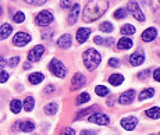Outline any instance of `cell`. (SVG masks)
<instances>
[{
    "mask_svg": "<svg viewBox=\"0 0 160 135\" xmlns=\"http://www.w3.org/2000/svg\"><path fill=\"white\" fill-rule=\"evenodd\" d=\"M109 6H110L109 0H91L85 6L82 18H84L85 22H93V21H96L98 18H100L106 13Z\"/></svg>",
    "mask_w": 160,
    "mask_h": 135,
    "instance_id": "cell-1",
    "label": "cell"
},
{
    "mask_svg": "<svg viewBox=\"0 0 160 135\" xmlns=\"http://www.w3.org/2000/svg\"><path fill=\"white\" fill-rule=\"evenodd\" d=\"M82 59H84L85 67H87L89 71H93L100 64V61H102V56H100V53L96 49H88V50L84 52Z\"/></svg>",
    "mask_w": 160,
    "mask_h": 135,
    "instance_id": "cell-2",
    "label": "cell"
},
{
    "mask_svg": "<svg viewBox=\"0 0 160 135\" xmlns=\"http://www.w3.org/2000/svg\"><path fill=\"white\" fill-rule=\"evenodd\" d=\"M49 70L53 75H56L57 78H64L67 75V67L64 66L58 59H52L49 63Z\"/></svg>",
    "mask_w": 160,
    "mask_h": 135,
    "instance_id": "cell-3",
    "label": "cell"
},
{
    "mask_svg": "<svg viewBox=\"0 0 160 135\" xmlns=\"http://www.w3.org/2000/svg\"><path fill=\"white\" fill-rule=\"evenodd\" d=\"M53 20H54L53 14H52L50 11H48V10L41 11V13L35 17V22H36V25H38V27H48V25H50V24L53 22Z\"/></svg>",
    "mask_w": 160,
    "mask_h": 135,
    "instance_id": "cell-4",
    "label": "cell"
},
{
    "mask_svg": "<svg viewBox=\"0 0 160 135\" xmlns=\"http://www.w3.org/2000/svg\"><path fill=\"white\" fill-rule=\"evenodd\" d=\"M127 10L130 11V14L135 18V20L141 21V22H143V21H145V15H143L142 10H141V7H139V4H138L137 2H134V0L128 2L127 3Z\"/></svg>",
    "mask_w": 160,
    "mask_h": 135,
    "instance_id": "cell-5",
    "label": "cell"
},
{
    "mask_svg": "<svg viewBox=\"0 0 160 135\" xmlns=\"http://www.w3.org/2000/svg\"><path fill=\"white\" fill-rule=\"evenodd\" d=\"M31 41H32L31 35H29V33H27V32H24V31H20V32H17L14 35V38H13V43L15 46H18V48H22V46L28 45Z\"/></svg>",
    "mask_w": 160,
    "mask_h": 135,
    "instance_id": "cell-6",
    "label": "cell"
},
{
    "mask_svg": "<svg viewBox=\"0 0 160 135\" xmlns=\"http://www.w3.org/2000/svg\"><path fill=\"white\" fill-rule=\"evenodd\" d=\"M45 54V46L42 45H36L35 48H32L28 52V60L31 63H35V61H39L41 57Z\"/></svg>",
    "mask_w": 160,
    "mask_h": 135,
    "instance_id": "cell-7",
    "label": "cell"
},
{
    "mask_svg": "<svg viewBox=\"0 0 160 135\" xmlns=\"http://www.w3.org/2000/svg\"><path fill=\"white\" fill-rule=\"evenodd\" d=\"M88 120L89 122L99 124V125H109V122H110V118L106 114H103V113H92Z\"/></svg>",
    "mask_w": 160,
    "mask_h": 135,
    "instance_id": "cell-8",
    "label": "cell"
},
{
    "mask_svg": "<svg viewBox=\"0 0 160 135\" xmlns=\"http://www.w3.org/2000/svg\"><path fill=\"white\" fill-rule=\"evenodd\" d=\"M85 84H87L85 75L81 74V72H75L71 79V91H77V89H79V88L85 87Z\"/></svg>",
    "mask_w": 160,
    "mask_h": 135,
    "instance_id": "cell-9",
    "label": "cell"
},
{
    "mask_svg": "<svg viewBox=\"0 0 160 135\" xmlns=\"http://www.w3.org/2000/svg\"><path fill=\"white\" fill-rule=\"evenodd\" d=\"M135 99V91L134 89H128L125 92H122L118 96V103L120 105H131Z\"/></svg>",
    "mask_w": 160,
    "mask_h": 135,
    "instance_id": "cell-10",
    "label": "cell"
},
{
    "mask_svg": "<svg viewBox=\"0 0 160 135\" xmlns=\"http://www.w3.org/2000/svg\"><path fill=\"white\" fill-rule=\"evenodd\" d=\"M138 117H135V116H128V117H124L121 120V127L124 128V130H127V131H132L135 127H137V124H138Z\"/></svg>",
    "mask_w": 160,
    "mask_h": 135,
    "instance_id": "cell-11",
    "label": "cell"
},
{
    "mask_svg": "<svg viewBox=\"0 0 160 135\" xmlns=\"http://www.w3.org/2000/svg\"><path fill=\"white\" fill-rule=\"evenodd\" d=\"M71 43H72V38H71L70 33H64V35H61L57 41V46L60 49H70L71 48Z\"/></svg>",
    "mask_w": 160,
    "mask_h": 135,
    "instance_id": "cell-12",
    "label": "cell"
},
{
    "mask_svg": "<svg viewBox=\"0 0 160 135\" xmlns=\"http://www.w3.org/2000/svg\"><path fill=\"white\" fill-rule=\"evenodd\" d=\"M156 36H158V29L153 28V27H150V28L143 31L142 35H141V38H142L143 42H152V41L156 39Z\"/></svg>",
    "mask_w": 160,
    "mask_h": 135,
    "instance_id": "cell-13",
    "label": "cell"
},
{
    "mask_svg": "<svg viewBox=\"0 0 160 135\" xmlns=\"http://www.w3.org/2000/svg\"><path fill=\"white\" fill-rule=\"evenodd\" d=\"M89 35H91V29L89 28H79L77 31V35H75L77 42H78V43H85V42L88 41Z\"/></svg>",
    "mask_w": 160,
    "mask_h": 135,
    "instance_id": "cell-14",
    "label": "cell"
},
{
    "mask_svg": "<svg viewBox=\"0 0 160 135\" xmlns=\"http://www.w3.org/2000/svg\"><path fill=\"white\" fill-rule=\"evenodd\" d=\"M143 61H145V56H143L142 52H137V53L131 54V57H130V64L134 67L141 66Z\"/></svg>",
    "mask_w": 160,
    "mask_h": 135,
    "instance_id": "cell-15",
    "label": "cell"
},
{
    "mask_svg": "<svg viewBox=\"0 0 160 135\" xmlns=\"http://www.w3.org/2000/svg\"><path fill=\"white\" fill-rule=\"evenodd\" d=\"M78 14H79V4H74L71 7V11H70L68 15V24L70 25H74L78 20Z\"/></svg>",
    "mask_w": 160,
    "mask_h": 135,
    "instance_id": "cell-16",
    "label": "cell"
},
{
    "mask_svg": "<svg viewBox=\"0 0 160 135\" xmlns=\"http://www.w3.org/2000/svg\"><path fill=\"white\" fill-rule=\"evenodd\" d=\"M11 32H13V27H11L10 24H3V25L0 27V41L7 39L8 36L11 35Z\"/></svg>",
    "mask_w": 160,
    "mask_h": 135,
    "instance_id": "cell-17",
    "label": "cell"
},
{
    "mask_svg": "<svg viewBox=\"0 0 160 135\" xmlns=\"http://www.w3.org/2000/svg\"><path fill=\"white\" fill-rule=\"evenodd\" d=\"M43 79H45V75L42 74V72H32V74H29V77H28V81H29L32 85L41 84Z\"/></svg>",
    "mask_w": 160,
    "mask_h": 135,
    "instance_id": "cell-18",
    "label": "cell"
},
{
    "mask_svg": "<svg viewBox=\"0 0 160 135\" xmlns=\"http://www.w3.org/2000/svg\"><path fill=\"white\" fill-rule=\"evenodd\" d=\"M117 48L120 50H127V49H131L132 48V39L131 38H121L117 43Z\"/></svg>",
    "mask_w": 160,
    "mask_h": 135,
    "instance_id": "cell-19",
    "label": "cell"
},
{
    "mask_svg": "<svg viewBox=\"0 0 160 135\" xmlns=\"http://www.w3.org/2000/svg\"><path fill=\"white\" fill-rule=\"evenodd\" d=\"M20 130L22 131V132H32V131L35 130V124L29 120L20 121Z\"/></svg>",
    "mask_w": 160,
    "mask_h": 135,
    "instance_id": "cell-20",
    "label": "cell"
},
{
    "mask_svg": "<svg viewBox=\"0 0 160 135\" xmlns=\"http://www.w3.org/2000/svg\"><path fill=\"white\" fill-rule=\"evenodd\" d=\"M10 110L14 114H18V113L22 110V102H21L20 99H13L10 102Z\"/></svg>",
    "mask_w": 160,
    "mask_h": 135,
    "instance_id": "cell-21",
    "label": "cell"
},
{
    "mask_svg": "<svg viewBox=\"0 0 160 135\" xmlns=\"http://www.w3.org/2000/svg\"><path fill=\"white\" fill-rule=\"evenodd\" d=\"M153 95H155V89H153V88H146V89H143L138 95V100L142 102V100H146V99H149V98H153Z\"/></svg>",
    "mask_w": 160,
    "mask_h": 135,
    "instance_id": "cell-22",
    "label": "cell"
},
{
    "mask_svg": "<svg viewBox=\"0 0 160 135\" xmlns=\"http://www.w3.org/2000/svg\"><path fill=\"white\" fill-rule=\"evenodd\" d=\"M33 106H35V99H33L32 96H27L22 102V109L25 110V112H32Z\"/></svg>",
    "mask_w": 160,
    "mask_h": 135,
    "instance_id": "cell-23",
    "label": "cell"
},
{
    "mask_svg": "<svg viewBox=\"0 0 160 135\" xmlns=\"http://www.w3.org/2000/svg\"><path fill=\"white\" fill-rule=\"evenodd\" d=\"M109 82L113 85V87H118L124 82V77L121 74H112L109 77Z\"/></svg>",
    "mask_w": 160,
    "mask_h": 135,
    "instance_id": "cell-24",
    "label": "cell"
},
{
    "mask_svg": "<svg viewBox=\"0 0 160 135\" xmlns=\"http://www.w3.org/2000/svg\"><path fill=\"white\" fill-rule=\"evenodd\" d=\"M145 114L149 118H153V120H156V118L160 117V107H156V106L150 107V109H148L146 112H145Z\"/></svg>",
    "mask_w": 160,
    "mask_h": 135,
    "instance_id": "cell-25",
    "label": "cell"
},
{
    "mask_svg": "<svg viewBox=\"0 0 160 135\" xmlns=\"http://www.w3.org/2000/svg\"><path fill=\"white\" fill-rule=\"evenodd\" d=\"M57 109H58V106H57V103H48V105L45 106V113L48 116H54L57 113Z\"/></svg>",
    "mask_w": 160,
    "mask_h": 135,
    "instance_id": "cell-26",
    "label": "cell"
},
{
    "mask_svg": "<svg viewBox=\"0 0 160 135\" xmlns=\"http://www.w3.org/2000/svg\"><path fill=\"white\" fill-rule=\"evenodd\" d=\"M120 32H121L122 35H134L135 33V27L131 25V24H125V25L121 27Z\"/></svg>",
    "mask_w": 160,
    "mask_h": 135,
    "instance_id": "cell-27",
    "label": "cell"
},
{
    "mask_svg": "<svg viewBox=\"0 0 160 135\" xmlns=\"http://www.w3.org/2000/svg\"><path fill=\"white\" fill-rule=\"evenodd\" d=\"M89 99H91V96H89V93H87V92H84V93H79L78 98H77L75 103L77 105H85V103L89 102Z\"/></svg>",
    "mask_w": 160,
    "mask_h": 135,
    "instance_id": "cell-28",
    "label": "cell"
},
{
    "mask_svg": "<svg viewBox=\"0 0 160 135\" xmlns=\"http://www.w3.org/2000/svg\"><path fill=\"white\" fill-rule=\"evenodd\" d=\"M95 92L98 93V96H106V95L110 93L109 88L103 87V85H98V87H95Z\"/></svg>",
    "mask_w": 160,
    "mask_h": 135,
    "instance_id": "cell-29",
    "label": "cell"
},
{
    "mask_svg": "<svg viewBox=\"0 0 160 135\" xmlns=\"http://www.w3.org/2000/svg\"><path fill=\"white\" fill-rule=\"evenodd\" d=\"M99 29L100 31H102V32H112V31L113 29H114V28H113V24L112 22H109V21H104V22H102V24H100V27H99Z\"/></svg>",
    "mask_w": 160,
    "mask_h": 135,
    "instance_id": "cell-30",
    "label": "cell"
},
{
    "mask_svg": "<svg viewBox=\"0 0 160 135\" xmlns=\"http://www.w3.org/2000/svg\"><path fill=\"white\" fill-rule=\"evenodd\" d=\"M13 21L15 24H21L25 21V14L22 13V11H17L14 15H13Z\"/></svg>",
    "mask_w": 160,
    "mask_h": 135,
    "instance_id": "cell-31",
    "label": "cell"
},
{
    "mask_svg": "<svg viewBox=\"0 0 160 135\" xmlns=\"http://www.w3.org/2000/svg\"><path fill=\"white\" fill-rule=\"evenodd\" d=\"M93 110H96V106H92V107H89V109H85V110H82V112H79L78 116H77V120H81L82 117H85V116L89 114L91 112H93Z\"/></svg>",
    "mask_w": 160,
    "mask_h": 135,
    "instance_id": "cell-32",
    "label": "cell"
},
{
    "mask_svg": "<svg viewBox=\"0 0 160 135\" xmlns=\"http://www.w3.org/2000/svg\"><path fill=\"white\" fill-rule=\"evenodd\" d=\"M113 15H114L116 20H122V18H124L125 15H127V11H125L124 8H117Z\"/></svg>",
    "mask_w": 160,
    "mask_h": 135,
    "instance_id": "cell-33",
    "label": "cell"
},
{
    "mask_svg": "<svg viewBox=\"0 0 160 135\" xmlns=\"http://www.w3.org/2000/svg\"><path fill=\"white\" fill-rule=\"evenodd\" d=\"M8 78H10V74H8L7 71H4L3 68H0V84H4V82H7Z\"/></svg>",
    "mask_w": 160,
    "mask_h": 135,
    "instance_id": "cell-34",
    "label": "cell"
},
{
    "mask_svg": "<svg viewBox=\"0 0 160 135\" xmlns=\"http://www.w3.org/2000/svg\"><path fill=\"white\" fill-rule=\"evenodd\" d=\"M18 63H20V56H13L10 60L7 61V64H8L10 67H15Z\"/></svg>",
    "mask_w": 160,
    "mask_h": 135,
    "instance_id": "cell-35",
    "label": "cell"
},
{
    "mask_svg": "<svg viewBox=\"0 0 160 135\" xmlns=\"http://www.w3.org/2000/svg\"><path fill=\"white\" fill-rule=\"evenodd\" d=\"M48 0H25V3L28 4H33V6H43Z\"/></svg>",
    "mask_w": 160,
    "mask_h": 135,
    "instance_id": "cell-36",
    "label": "cell"
},
{
    "mask_svg": "<svg viewBox=\"0 0 160 135\" xmlns=\"http://www.w3.org/2000/svg\"><path fill=\"white\" fill-rule=\"evenodd\" d=\"M60 6H61V8H70V7H72V2L71 0H61Z\"/></svg>",
    "mask_w": 160,
    "mask_h": 135,
    "instance_id": "cell-37",
    "label": "cell"
},
{
    "mask_svg": "<svg viewBox=\"0 0 160 135\" xmlns=\"http://www.w3.org/2000/svg\"><path fill=\"white\" fill-rule=\"evenodd\" d=\"M109 66H110V67H113V68L118 67V66H120V61H118V59H116V57H112V59L109 60Z\"/></svg>",
    "mask_w": 160,
    "mask_h": 135,
    "instance_id": "cell-38",
    "label": "cell"
},
{
    "mask_svg": "<svg viewBox=\"0 0 160 135\" xmlns=\"http://www.w3.org/2000/svg\"><path fill=\"white\" fill-rule=\"evenodd\" d=\"M150 70H145V71H142V72H139V74H138V78L139 79H145V78H148V77L150 75Z\"/></svg>",
    "mask_w": 160,
    "mask_h": 135,
    "instance_id": "cell-39",
    "label": "cell"
},
{
    "mask_svg": "<svg viewBox=\"0 0 160 135\" xmlns=\"http://www.w3.org/2000/svg\"><path fill=\"white\" fill-rule=\"evenodd\" d=\"M61 135H75V131H74V128H71V127H67L63 130Z\"/></svg>",
    "mask_w": 160,
    "mask_h": 135,
    "instance_id": "cell-40",
    "label": "cell"
},
{
    "mask_svg": "<svg viewBox=\"0 0 160 135\" xmlns=\"http://www.w3.org/2000/svg\"><path fill=\"white\" fill-rule=\"evenodd\" d=\"M113 43H114V39H113V38H107V39H104V41H103V45L107 46V48L113 46Z\"/></svg>",
    "mask_w": 160,
    "mask_h": 135,
    "instance_id": "cell-41",
    "label": "cell"
},
{
    "mask_svg": "<svg viewBox=\"0 0 160 135\" xmlns=\"http://www.w3.org/2000/svg\"><path fill=\"white\" fill-rule=\"evenodd\" d=\"M153 78H155V81L160 82V68H156L155 71H153Z\"/></svg>",
    "mask_w": 160,
    "mask_h": 135,
    "instance_id": "cell-42",
    "label": "cell"
},
{
    "mask_svg": "<svg viewBox=\"0 0 160 135\" xmlns=\"http://www.w3.org/2000/svg\"><path fill=\"white\" fill-rule=\"evenodd\" d=\"M81 135H96V131L95 130H82Z\"/></svg>",
    "mask_w": 160,
    "mask_h": 135,
    "instance_id": "cell-43",
    "label": "cell"
},
{
    "mask_svg": "<svg viewBox=\"0 0 160 135\" xmlns=\"http://www.w3.org/2000/svg\"><path fill=\"white\" fill-rule=\"evenodd\" d=\"M93 42L96 45H103V38H102V36H99V35H96L93 38Z\"/></svg>",
    "mask_w": 160,
    "mask_h": 135,
    "instance_id": "cell-44",
    "label": "cell"
},
{
    "mask_svg": "<svg viewBox=\"0 0 160 135\" xmlns=\"http://www.w3.org/2000/svg\"><path fill=\"white\" fill-rule=\"evenodd\" d=\"M50 92H54V87H53V85H49V87L45 88V93H50Z\"/></svg>",
    "mask_w": 160,
    "mask_h": 135,
    "instance_id": "cell-45",
    "label": "cell"
},
{
    "mask_svg": "<svg viewBox=\"0 0 160 135\" xmlns=\"http://www.w3.org/2000/svg\"><path fill=\"white\" fill-rule=\"evenodd\" d=\"M53 35V31H50V32H43L42 33V38L43 39H49V36H52Z\"/></svg>",
    "mask_w": 160,
    "mask_h": 135,
    "instance_id": "cell-46",
    "label": "cell"
},
{
    "mask_svg": "<svg viewBox=\"0 0 160 135\" xmlns=\"http://www.w3.org/2000/svg\"><path fill=\"white\" fill-rule=\"evenodd\" d=\"M155 15H156V18H158V21L160 22V7H158L155 10Z\"/></svg>",
    "mask_w": 160,
    "mask_h": 135,
    "instance_id": "cell-47",
    "label": "cell"
},
{
    "mask_svg": "<svg viewBox=\"0 0 160 135\" xmlns=\"http://www.w3.org/2000/svg\"><path fill=\"white\" fill-rule=\"evenodd\" d=\"M114 98H110V99H109V102H107V105H109V106H113V103H114Z\"/></svg>",
    "mask_w": 160,
    "mask_h": 135,
    "instance_id": "cell-48",
    "label": "cell"
},
{
    "mask_svg": "<svg viewBox=\"0 0 160 135\" xmlns=\"http://www.w3.org/2000/svg\"><path fill=\"white\" fill-rule=\"evenodd\" d=\"M28 68H31V63L28 61V63H24V70H28Z\"/></svg>",
    "mask_w": 160,
    "mask_h": 135,
    "instance_id": "cell-49",
    "label": "cell"
},
{
    "mask_svg": "<svg viewBox=\"0 0 160 135\" xmlns=\"http://www.w3.org/2000/svg\"><path fill=\"white\" fill-rule=\"evenodd\" d=\"M6 63V59L3 56H0V64H4Z\"/></svg>",
    "mask_w": 160,
    "mask_h": 135,
    "instance_id": "cell-50",
    "label": "cell"
},
{
    "mask_svg": "<svg viewBox=\"0 0 160 135\" xmlns=\"http://www.w3.org/2000/svg\"><path fill=\"white\" fill-rule=\"evenodd\" d=\"M2 14H3V7H2V4H0V17H2Z\"/></svg>",
    "mask_w": 160,
    "mask_h": 135,
    "instance_id": "cell-51",
    "label": "cell"
},
{
    "mask_svg": "<svg viewBox=\"0 0 160 135\" xmlns=\"http://www.w3.org/2000/svg\"><path fill=\"white\" fill-rule=\"evenodd\" d=\"M158 2H159V4H160V0H158Z\"/></svg>",
    "mask_w": 160,
    "mask_h": 135,
    "instance_id": "cell-52",
    "label": "cell"
},
{
    "mask_svg": "<svg viewBox=\"0 0 160 135\" xmlns=\"http://www.w3.org/2000/svg\"><path fill=\"white\" fill-rule=\"evenodd\" d=\"M159 135H160V134H159Z\"/></svg>",
    "mask_w": 160,
    "mask_h": 135,
    "instance_id": "cell-53",
    "label": "cell"
}]
</instances>
